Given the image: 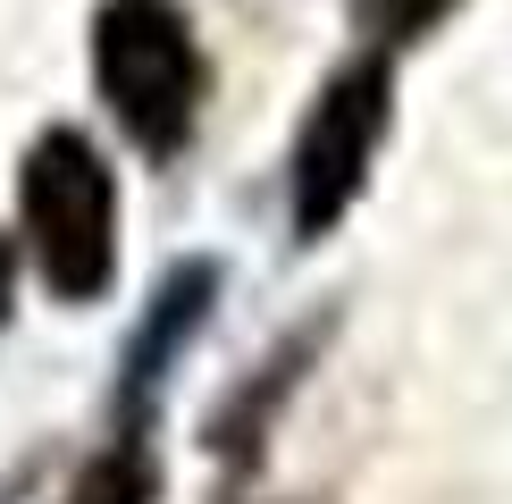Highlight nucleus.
I'll use <instances>...</instances> for the list:
<instances>
[{"instance_id": "obj_7", "label": "nucleus", "mask_w": 512, "mask_h": 504, "mask_svg": "<svg viewBox=\"0 0 512 504\" xmlns=\"http://www.w3.org/2000/svg\"><path fill=\"white\" fill-rule=\"evenodd\" d=\"M462 0H353V26L370 34V51H403V42H420V34H437L445 17H454Z\"/></svg>"}, {"instance_id": "obj_6", "label": "nucleus", "mask_w": 512, "mask_h": 504, "mask_svg": "<svg viewBox=\"0 0 512 504\" xmlns=\"http://www.w3.org/2000/svg\"><path fill=\"white\" fill-rule=\"evenodd\" d=\"M59 504H160V454H152V437L110 429L93 454H84V471L68 479Z\"/></svg>"}, {"instance_id": "obj_2", "label": "nucleus", "mask_w": 512, "mask_h": 504, "mask_svg": "<svg viewBox=\"0 0 512 504\" xmlns=\"http://www.w3.org/2000/svg\"><path fill=\"white\" fill-rule=\"evenodd\" d=\"M17 227L59 303H101L118 278V177L84 126H42L17 160Z\"/></svg>"}, {"instance_id": "obj_8", "label": "nucleus", "mask_w": 512, "mask_h": 504, "mask_svg": "<svg viewBox=\"0 0 512 504\" xmlns=\"http://www.w3.org/2000/svg\"><path fill=\"white\" fill-rule=\"evenodd\" d=\"M9 294H17V244L0 236V328H9Z\"/></svg>"}, {"instance_id": "obj_1", "label": "nucleus", "mask_w": 512, "mask_h": 504, "mask_svg": "<svg viewBox=\"0 0 512 504\" xmlns=\"http://www.w3.org/2000/svg\"><path fill=\"white\" fill-rule=\"evenodd\" d=\"M93 84L110 101L118 135L143 160H177L202 126L210 59L177 0H101L93 9Z\"/></svg>"}, {"instance_id": "obj_3", "label": "nucleus", "mask_w": 512, "mask_h": 504, "mask_svg": "<svg viewBox=\"0 0 512 504\" xmlns=\"http://www.w3.org/2000/svg\"><path fill=\"white\" fill-rule=\"evenodd\" d=\"M395 126V59L387 51H361L311 93L303 126H294V152H286V227L294 244H319L345 227V210L370 194V160Z\"/></svg>"}, {"instance_id": "obj_4", "label": "nucleus", "mask_w": 512, "mask_h": 504, "mask_svg": "<svg viewBox=\"0 0 512 504\" xmlns=\"http://www.w3.org/2000/svg\"><path fill=\"white\" fill-rule=\"evenodd\" d=\"M219 286H227V269L210 261V252H185V261L152 286V303H143V320H135V336H126V353H118L110 429L152 437V420H160V387H168V370L185 362V345L210 328V303H219Z\"/></svg>"}, {"instance_id": "obj_5", "label": "nucleus", "mask_w": 512, "mask_h": 504, "mask_svg": "<svg viewBox=\"0 0 512 504\" xmlns=\"http://www.w3.org/2000/svg\"><path fill=\"white\" fill-rule=\"evenodd\" d=\"M311 353H319V328L286 336V345H277L269 362L252 370V378H244L236 395H227L219 412H210V454H219L227 471H252V462H261L269 429H277V412H286V395L303 387V370H311Z\"/></svg>"}]
</instances>
